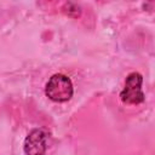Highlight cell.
Returning <instances> with one entry per match:
<instances>
[{"instance_id": "obj_3", "label": "cell", "mask_w": 155, "mask_h": 155, "mask_svg": "<svg viewBox=\"0 0 155 155\" xmlns=\"http://www.w3.org/2000/svg\"><path fill=\"white\" fill-rule=\"evenodd\" d=\"M46 151V134L42 130L35 128L29 132L24 140L25 155H44Z\"/></svg>"}, {"instance_id": "obj_1", "label": "cell", "mask_w": 155, "mask_h": 155, "mask_svg": "<svg viewBox=\"0 0 155 155\" xmlns=\"http://www.w3.org/2000/svg\"><path fill=\"white\" fill-rule=\"evenodd\" d=\"M46 96L54 102L69 101L73 96V84L63 74H54L46 84Z\"/></svg>"}, {"instance_id": "obj_2", "label": "cell", "mask_w": 155, "mask_h": 155, "mask_svg": "<svg viewBox=\"0 0 155 155\" xmlns=\"http://www.w3.org/2000/svg\"><path fill=\"white\" fill-rule=\"evenodd\" d=\"M142 75L139 73H131L126 78L125 87L120 93L121 101L126 104H139L144 101V93L142 91Z\"/></svg>"}]
</instances>
